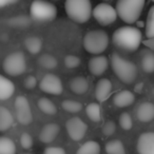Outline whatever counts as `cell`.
Instances as JSON below:
<instances>
[{"label": "cell", "mask_w": 154, "mask_h": 154, "mask_svg": "<svg viewBox=\"0 0 154 154\" xmlns=\"http://www.w3.org/2000/svg\"><path fill=\"white\" fill-rule=\"evenodd\" d=\"M143 35L139 29L132 26L118 28L112 35V42L116 48L126 52H134L139 48Z\"/></svg>", "instance_id": "cell-1"}, {"label": "cell", "mask_w": 154, "mask_h": 154, "mask_svg": "<svg viewBox=\"0 0 154 154\" xmlns=\"http://www.w3.org/2000/svg\"><path fill=\"white\" fill-rule=\"evenodd\" d=\"M110 64L114 74L120 82L125 84H132L137 77V68L132 61L126 59L117 53L110 55Z\"/></svg>", "instance_id": "cell-2"}, {"label": "cell", "mask_w": 154, "mask_h": 154, "mask_svg": "<svg viewBox=\"0 0 154 154\" xmlns=\"http://www.w3.org/2000/svg\"><path fill=\"white\" fill-rule=\"evenodd\" d=\"M143 7V0H119L116 3L115 11L117 17H119L125 23L133 24L139 19Z\"/></svg>", "instance_id": "cell-3"}, {"label": "cell", "mask_w": 154, "mask_h": 154, "mask_svg": "<svg viewBox=\"0 0 154 154\" xmlns=\"http://www.w3.org/2000/svg\"><path fill=\"white\" fill-rule=\"evenodd\" d=\"M92 3L89 0H66L64 11L68 17L76 23H86L92 16Z\"/></svg>", "instance_id": "cell-4"}, {"label": "cell", "mask_w": 154, "mask_h": 154, "mask_svg": "<svg viewBox=\"0 0 154 154\" xmlns=\"http://www.w3.org/2000/svg\"><path fill=\"white\" fill-rule=\"evenodd\" d=\"M109 35L103 30L89 31L84 37L82 45L88 53L92 55H101L109 47Z\"/></svg>", "instance_id": "cell-5"}, {"label": "cell", "mask_w": 154, "mask_h": 154, "mask_svg": "<svg viewBox=\"0 0 154 154\" xmlns=\"http://www.w3.org/2000/svg\"><path fill=\"white\" fill-rule=\"evenodd\" d=\"M30 16L39 22L53 21L57 16V8L49 1H33L30 5Z\"/></svg>", "instance_id": "cell-6"}, {"label": "cell", "mask_w": 154, "mask_h": 154, "mask_svg": "<svg viewBox=\"0 0 154 154\" xmlns=\"http://www.w3.org/2000/svg\"><path fill=\"white\" fill-rule=\"evenodd\" d=\"M3 71L9 76H19L26 70V59L22 52H14L5 58L2 64Z\"/></svg>", "instance_id": "cell-7"}, {"label": "cell", "mask_w": 154, "mask_h": 154, "mask_svg": "<svg viewBox=\"0 0 154 154\" xmlns=\"http://www.w3.org/2000/svg\"><path fill=\"white\" fill-rule=\"evenodd\" d=\"M92 16L100 26H107L115 22L117 19L115 8L109 3H98L92 9Z\"/></svg>", "instance_id": "cell-8"}, {"label": "cell", "mask_w": 154, "mask_h": 154, "mask_svg": "<svg viewBox=\"0 0 154 154\" xmlns=\"http://www.w3.org/2000/svg\"><path fill=\"white\" fill-rule=\"evenodd\" d=\"M14 108H15L16 118L19 124L26 126L33 122L32 109H31V105L26 96L20 95V96L16 97Z\"/></svg>", "instance_id": "cell-9"}, {"label": "cell", "mask_w": 154, "mask_h": 154, "mask_svg": "<svg viewBox=\"0 0 154 154\" xmlns=\"http://www.w3.org/2000/svg\"><path fill=\"white\" fill-rule=\"evenodd\" d=\"M39 88L42 92L50 95H55V96L60 95L63 91L61 79L57 75L51 74V73L45 74L41 78L40 82H39Z\"/></svg>", "instance_id": "cell-10"}, {"label": "cell", "mask_w": 154, "mask_h": 154, "mask_svg": "<svg viewBox=\"0 0 154 154\" xmlns=\"http://www.w3.org/2000/svg\"><path fill=\"white\" fill-rule=\"evenodd\" d=\"M66 130L69 137L74 141H79L86 135L88 131L87 124L79 117H72L66 120Z\"/></svg>", "instance_id": "cell-11"}, {"label": "cell", "mask_w": 154, "mask_h": 154, "mask_svg": "<svg viewBox=\"0 0 154 154\" xmlns=\"http://www.w3.org/2000/svg\"><path fill=\"white\" fill-rule=\"evenodd\" d=\"M136 150L138 154H154V133H141L137 139Z\"/></svg>", "instance_id": "cell-12"}, {"label": "cell", "mask_w": 154, "mask_h": 154, "mask_svg": "<svg viewBox=\"0 0 154 154\" xmlns=\"http://www.w3.org/2000/svg\"><path fill=\"white\" fill-rule=\"evenodd\" d=\"M89 71L94 76H100L103 75L109 68V59L107 56L96 55L93 56L89 60Z\"/></svg>", "instance_id": "cell-13"}, {"label": "cell", "mask_w": 154, "mask_h": 154, "mask_svg": "<svg viewBox=\"0 0 154 154\" xmlns=\"http://www.w3.org/2000/svg\"><path fill=\"white\" fill-rule=\"evenodd\" d=\"M60 132L59 125L55 122H50L42 127L39 133V140L43 143H50L56 139Z\"/></svg>", "instance_id": "cell-14"}, {"label": "cell", "mask_w": 154, "mask_h": 154, "mask_svg": "<svg viewBox=\"0 0 154 154\" xmlns=\"http://www.w3.org/2000/svg\"><path fill=\"white\" fill-rule=\"evenodd\" d=\"M112 91V82L108 78H100L97 82L96 86H95V98L99 101L103 103L106 101L109 98L110 94Z\"/></svg>", "instance_id": "cell-15"}, {"label": "cell", "mask_w": 154, "mask_h": 154, "mask_svg": "<svg viewBox=\"0 0 154 154\" xmlns=\"http://www.w3.org/2000/svg\"><path fill=\"white\" fill-rule=\"evenodd\" d=\"M136 117L141 122H150L154 117V105L151 101H143L137 107Z\"/></svg>", "instance_id": "cell-16"}, {"label": "cell", "mask_w": 154, "mask_h": 154, "mask_svg": "<svg viewBox=\"0 0 154 154\" xmlns=\"http://www.w3.org/2000/svg\"><path fill=\"white\" fill-rule=\"evenodd\" d=\"M135 101V95L129 90H122L117 92L113 97V103L118 108H126L131 106Z\"/></svg>", "instance_id": "cell-17"}, {"label": "cell", "mask_w": 154, "mask_h": 154, "mask_svg": "<svg viewBox=\"0 0 154 154\" xmlns=\"http://www.w3.org/2000/svg\"><path fill=\"white\" fill-rule=\"evenodd\" d=\"M69 87L73 93L77 95H82L88 91L89 82L85 76H76L70 80Z\"/></svg>", "instance_id": "cell-18"}, {"label": "cell", "mask_w": 154, "mask_h": 154, "mask_svg": "<svg viewBox=\"0 0 154 154\" xmlns=\"http://www.w3.org/2000/svg\"><path fill=\"white\" fill-rule=\"evenodd\" d=\"M15 92L14 82L8 77L0 74V100H7L11 98Z\"/></svg>", "instance_id": "cell-19"}, {"label": "cell", "mask_w": 154, "mask_h": 154, "mask_svg": "<svg viewBox=\"0 0 154 154\" xmlns=\"http://www.w3.org/2000/svg\"><path fill=\"white\" fill-rule=\"evenodd\" d=\"M14 122V118L10 110L5 107L0 106V132L8 131L12 127Z\"/></svg>", "instance_id": "cell-20"}, {"label": "cell", "mask_w": 154, "mask_h": 154, "mask_svg": "<svg viewBox=\"0 0 154 154\" xmlns=\"http://www.w3.org/2000/svg\"><path fill=\"white\" fill-rule=\"evenodd\" d=\"M24 47L30 54L36 55L42 49V40L37 36H31L24 40Z\"/></svg>", "instance_id": "cell-21"}, {"label": "cell", "mask_w": 154, "mask_h": 154, "mask_svg": "<svg viewBox=\"0 0 154 154\" xmlns=\"http://www.w3.org/2000/svg\"><path fill=\"white\" fill-rule=\"evenodd\" d=\"M100 152L101 147L97 141L89 140L78 148L76 154H100Z\"/></svg>", "instance_id": "cell-22"}, {"label": "cell", "mask_w": 154, "mask_h": 154, "mask_svg": "<svg viewBox=\"0 0 154 154\" xmlns=\"http://www.w3.org/2000/svg\"><path fill=\"white\" fill-rule=\"evenodd\" d=\"M37 105H38L40 111L47 114V115H55L57 113V107L55 106V103L47 97L39 98L38 101H37Z\"/></svg>", "instance_id": "cell-23"}, {"label": "cell", "mask_w": 154, "mask_h": 154, "mask_svg": "<svg viewBox=\"0 0 154 154\" xmlns=\"http://www.w3.org/2000/svg\"><path fill=\"white\" fill-rule=\"evenodd\" d=\"M107 154H127L125 146L119 139H112L109 140L105 146Z\"/></svg>", "instance_id": "cell-24"}, {"label": "cell", "mask_w": 154, "mask_h": 154, "mask_svg": "<svg viewBox=\"0 0 154 154\" xmlns=\"http://www.w3.org/2000/svg\"><path fill=\"white\" fill-rule=\"evenodd\" d=\"M17 148L13 139L7 136H0V154H16Z\"/></svg>", "instance_id": "cell-25"}, {"label": "cell", "mask_w": 154, "mask_h": 154, "mask_svg": "<svg viewBox=\"0 0 154 154\" xmlns=\"http://www.w3.org/2000/svg\"><path fill=\"white\" fill-rule=\"evenodd\" d=\"M38 64L45 70H54L57 68L58 61L55 56L51 55V54H42L38 58Z\"/></svg>", "instance_id": "cell-26"}, {"label": "cell", "mask_w": 154, "mask_h": 154, "mask_svg": "<svg viewBox=\"0 0 154 154\" xmlns=\"http://www.w3.org/2000/svg\"><path fill=\"white\" fill-rule=\"evenodd\" d=\"M86 114L92 122H99L101 119L100 107L97 103H91L86 107Z\"/></svg>", "instance_id": "cell-27"}, {"label": "cell", "mask_w": 154, "mask_h": 154, "mask_svg": "<svg viewBox=\"0 0 154 154\" xmlns=\"http://www.w3.org/2000/svg\"><path fill=\"white\" fill-rule=\"evenodd\" d=\"M61 107L68 113H78L82 109V103L74 99H64L61 103Z\"/></svg>", "instance_id": "cell-28"}, {"label": "cell", "mask_w": 154, "mask_h": 154, "mask_svg": "<svg viewBox=\"0 0 154 154\" xmlns=\"http://www.w3.org/2000/svg\"><path fill=\"white\" fill-rule=\"evenodd\" d=\"M141 68H143V72L151 74L154 71V55L153 53L149 52V53L145 54L141 58Z\"/></svg>", "instance_id": "cell-29"}, {"label": "cell", "mask_w": 154, "mask_h": 154, "mask_svg": "<svg viewBox=\"0 0 154 154\" xmlns=\"http://www.w3.org/2000/svg\"><path fill=\"white\" fill-rule=\"evenodd\" d=\"M146 36L147 38L152 39L154 37V8L149 10L148 18L146 21Z\"/></svg>", "instance_id": "cell-30"}, {"label": "cell", "mask_w": 154, "mask_h": 154, "mask_svg": "<svg viewBox=\"0 0 154 154\" xmlns=\"http://www.w3.org/2000/svg\"><path fill=\"white\" fill-rule=\"evenodd\" d=\"M31 20L29 17L26 16H15L12 19H10V24L14 28H26V26H29Z\"/></svg>", "instance_id": "cell-31"}, {"label": "cell", "mask_w": 154, "mask_h": 154, "mask_svg": "<svg viewBox=\"0 0 154 154\" xmlns=\"http://www.w3.org/2000/svg\"><path fill=\"white\" fill-rule=\"evenodd\" d=\"M119 125L125 131H129L132 129L133 120L128 112H122L119 115Z\"/></svg>", "instance_id": "cell-32"}, {"label": "cell", "mask_w": 154, "mask_h": 154, "mask_svg": "<svg viewBox=\"0 0 154 154\" xmlns=\"http://www.w3.org/2000/svg\"><path fill=\"white\" fill-rule=\"evenodd\" d=\"M80 63H82V60L76 55L71 54V55H66V57H64V66L69 69L77 68V66H80Z\"/></svg>", "instance_id": "cell-33"}, {"label": "cell", "mask_w": 154, "mask_h": 154, "mask_svg": "<svg viewBox=\"0 0 154 154\" xmlns=\"http://www.w3.org/2000/svg\"><path fill=\"white\" fill-rule=\"evenodd\" d=\"M33 143H34V140H33V137L30 133L24 132L20 135V145L23 149L30 150L33 147Z\"/></svg>", "instance_id": "cell-34"}, {"label": "cell", "mask_w": 154, "mask_h": 154, "mask_svg": "<svg viewBox=\"0 0 154 154\" xmlns=\"http://www.w3.org/2000/svg\"><path fill=\"white\" fill-rule=\"evenodd\" d=\"M116 131V125L112 120H108L105 122V125L103 126L101 132L105 136H111L112 134H114V132Z\"/></svg>", "instance_id": "cell-35"}, {"label": "cell", "mask_w": 154, "mask_h": 154, "mask_svg": "<svg viewBox=\"0 0 154 154\" xmlns=\"http://www.w3.org/2000/svg\"><path fill=\"white\" fill-rule=\"evenodd\" d=\"M23 86L28 90H33V89L36 88L37 86V78L34 75H29L24 78L23 80Z\"/></svg>", "instance_id": "cell-36"}, {"label": "cell", "mask_w": 154, "mask_h": 154, "mask_svg": "<svg viewBox=\"0 0 154 154\" xmlns=\"http://www.w3.org/2000/svg\"><path fill=\"white\" fill-rule=\"evenodd\" d=\"M43 154H66V150L61 147H48L45 149Z\"/></svg>", "instance_id": "cell-37"}, {"label": "cell", "mask_w": 154, "mask_h": 154, "mask_svg": "<svg viewBox=\"0 0 154 154\" xmlns=\"http://www.w3.org/2000/svg\"><path fill=\"white\" fill-rule=\"evenodd\" d=\"M16 3V1L14 0H0V8H5L10 5H14Z\"/></svg>", "instance_id": "cell-38"}]
</instances>
